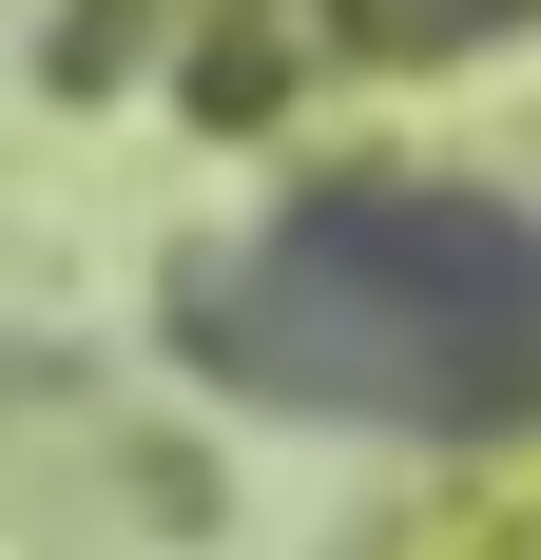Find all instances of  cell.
<instances>
[{"label": "cell", "mask_w": 541, "mask_h": 560, "mask_svg": "<svg viewBox=\"0 0 541 560\" xmlns=\"http://www.w3.org/2000/svg\"><path fill=\"white\" fill-rule=\"evenodd\" d=\"M194 348L252 368L270 406L503 425V406H541V232L484 194H310L194 310Z\"/></svg>", "instance_id": "obj_1"}]
</instances>
